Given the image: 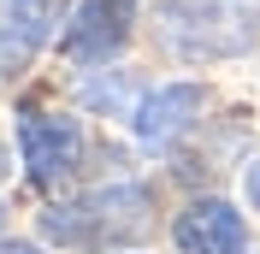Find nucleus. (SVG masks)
I'll return each instance as SVG.
<instances>
[{"instance_id":"obj_7","label":"nucleus","mask_w":260,"mask_h":254,"mask_svg":"<svg viewBox=\"0 0 260 254\" xmlns=\"http://www.w3.org/2000/svg\"><path fill=\"white\" fill-rule=\"evenodd\" d=\"M243 189H248V201L260 207V160H254V166H248V177H243Z\"/></svg>"},{"instance_id":"obj_3","label":"nucleus","mask_w":260,"mask_h":254,"mask_svg":"<svg viewBox=\"0 0 260 254\" xmlns=\"http://www.w3.org/2000/svg\"><path fill=\"white\" fill-rule=\"evenodd\" d=\"M65 0H0V77H18L42 42L53 36Z\"/></svg>"},{"instance_id":"obj_2","label":"nucleus","mask_w":260,"mask_h":254,"mask_svg":"<svg viewBox=\"0 0 260 254\" xmlns=\"http://www.w3.org/2000/svg\"><path fill=\"white\" fill-rule=\"evenodd\" d=\"M18 154L30 166V183L53 189L77 172V154H83V136H77V118L65 112H24L18 124Z\"/></svg>"},{"instance_id":"obj_8","label":"nucleus","mask_w":260,"mask_h":254,"mask_svg":"<svg viewBox=\"0 0 260 254\" xmlns=\"http://www.w3.org/2000/svg\"><path fill=\"white\" fill-rule=\"evenodd\" d=\"M0 254H36L30 242H0Z\"/></svg>"},{"instance_id":"obj_6","label":"nucleus","mask_w":260,"mask_h":254,"mask_svg":"<svg viewBox=\"0 0 260 254\" xmlns=\"http://www.w3.org/2000/svg\"><path fill=\"white\" fill-rule=\"evenodd\" d=\"M195 112H201V89H195V83L154 89V95L142 101V112H136V136H142L148 148H166V142H178L183 130L195 124Z\"/></svg>"},{"instance_id":"obj_5","label":"nucleus","mask_w":260,"mask_h":254,"mask_svg":"<svg viewBox=\"0 0 260 254\" xmlns=\"http://www.w3.org/2000/svg\"><path fill=\"white\" fill-rule=\"evenodd\" d=\"M130 36V0H83L77 24L65 30V53L71 59H107L124 48Z\"/></svg>"},{"instance_id":"obj_4","label":"nucleus","mask_w":260,"mask_h":254,"mask_svg":"<svg viewBox=\"0 0 260 254\" xmlns=\"http://www.w3.org/2000/svg\"><path fill=\"white\" fill-rule=\"evenodd\" d=\"M172 237H178L183 254H243L248 248V231H243V213L231 201H195L178 213L172 225Z\"/></svg>"},{"instance_id":"obj_1","label":"nucleus","mask_w":260,"mask_h":254,"mask_svg":"<svg viewBox=\"0 0 260 254\" xmlns=\"http://www.w3.org/2000/svg\"><path fill=\"white\" fill-rule=\"evenodd\" d=\"M42 231L53 242H65V248H118V242H136L148 231V189L113 183V189H95L83 201L48 207Z\"/></svg>"}]
</instances>
